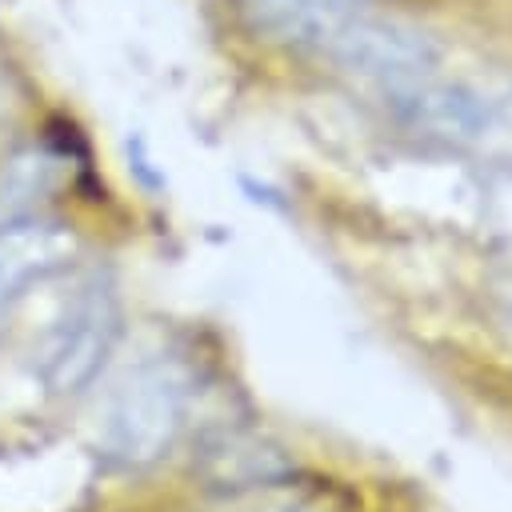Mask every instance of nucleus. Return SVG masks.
Returning <instances> with one entry per match:
<instances>
[{
  "label": "nucleus",
  "mask_w": 512,
  "mask_h": 512,
  "mask_svg": "<svg viewBox=\"0 0 512 512\" xmlns=\"http://www.w3.org/2000/svg\"><path fill=\"white\" fill-rule=\"evenodd\" d=\"M184 416V388L180 380L160 368H136L128 372L104 400L100 408V444L108 456H120L128 464L152 460L164 452L180 428Z\"/></svg>",
  "instance_id": "1"
},
{
  "label": "nucleus",
  "mask_w": 512,
  "mask_h": 512,
  "mask_svg": "<svg viewBox=\"0 0 512 512\" xmlns=\"http://www.w3.org/2000/svg\"><path fill=\"white\" fill-rule=\"evenodd\" d=\"M116 340V304L100 284H88L48 332L40 376L52 392H72L96 376Z\"/></svg>",
  "instance_id": "2"
},
{
  "label": "nucleus",
  "mask_w": 512,
  "mask_h": 512,
  "mask_svg": "<svg viewBox=\"0 0 512 512\" xmlns=\"http://www.w3.org/2000/svg\"><path fill=\"white\" fill-rule=\"evenodd\" d=\"M72 256V236L52 220H12L0 228V328L8 324L20 296L64 268Z\"/></svg>",
  "instance_id": "3"
},
{
  "label": "nucleus",
  "mask_w": 512,
  "mask_h": 512,
  "mask_svg": "<svg viewBox=\"0 0 512 512\" xmlns=\"http://www.w3.org/2000/svg\"><path fill=\"white\" fill-rule=\"evenodd\" d=\"M364 0H248L264 28L296 40H328Z\"/></svg>",
  "instance_id": "4"
}]
</instances>
